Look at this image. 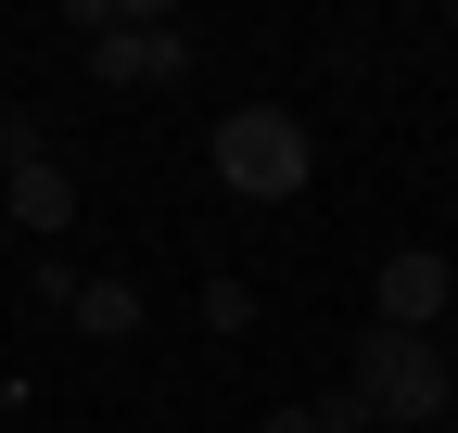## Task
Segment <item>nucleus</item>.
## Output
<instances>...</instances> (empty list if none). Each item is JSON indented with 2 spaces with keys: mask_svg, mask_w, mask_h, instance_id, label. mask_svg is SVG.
Here are the masks:
<instances>
[{
  "mask_svg": "<svg viewBox=\"0 0 458 433\" xmlns=\"http://www.w3.org/2000/svg\"><path fill=\"white\" fill-rule=\"evenodd\" d=\"M0 204H13V230H26V242L51 255V242L77 230V166H64V153H26V166L0 179Z\"/></svg>",
  "mask_w": 458,
  "mask_h": 433,
  "instance_id": "nucleus-4",
  "label": "nucleus"
},
{
  "mask_svg": "<svg viewBox=\"0 0 458 433\" xmlns=\"http://www.w3.org/2000/svg\"><path fill=\"white\" fill-rule=\"evenodd\" d=\"M26 153H38V128H26V115H0V179L26 166Z\"/></svg>",
  "mask_w": 458,
  "mask_h": 433,
  "instance_id": "nucleus-7",
  "label": "nucleus"
},
{
  "mask_svg": "<svg viewBox=\"0 0 458 433\" xmlns=\"http://www.w3.org/2000/svg\"><path fill=\"white\" fill-rule=\"evenodd\" d=\"M204 153H216V179L242 191V204H293L306 166H318V140H306L293 102H229V115L204 128Z\"/></svg>",
  "mask_w": 458,
  "mask_h": 433,
  "instance_id": "nucleus-2",
  "label": "nucleus"
},
{
  "mask_svg": "<svg viewBox=\"0 0 458 433\" xmlns=\"http://www.w3.org/2000/svg\"><path fill=\"white\" fill-rule=\"evenodd\" d=\"M89 26V77L102 89H179L191 77V26L179 13H102V0H77Z\"/></svg>",
  "mask_w": 458,
  "mask_h": 433,
  "instance_id": "nucleus-3",
  "label": "nucleus"
},
{
  "mask_svg": "<svg viewBox=\"0 0 458 433\" xmlns=\"http://www.w3.org/2000/svg\"><path fill=\"white\" fill-rule=\"evenodd\" d=\"M445 306H458V255H445Z\"/></svg>",
  "mask_w": 458,
  "mask_h": 433,
  "instance_id": "nucleus-9",
  "label": "nucleus"
},
{
  "mask_svg": "<svg viewBox=\"0 0 458 433\" xmlns=\"http://www.w3.org/2000/svg\"><path fill=\"white\" fill-rule=\"evenodd\" d=\"M77 332L128 344V332H140V293H128V281H77Z\"/></svg>",
  "mask_w": 458,
  "mask_h": 433,
  "instance_id": "nucleus-6",
  "label": "nucleus"
},
{
  "mask_svg": "<svg viewBox=\"0 0 458 433\" xmlns=\"http://www.w3.org/2000/svg\"><path fill=\"white\" fill-rule=\"evenodd\" d=\"M255 433H331V420H318V408H267Z\"/></svg>",
  "mask_w": 458,
  "mask_h": 433,
  "instance_id": "nucleus-8",
  "label": "nucleus"
},
{
  "mask_svg": "<svg viewBox=\"0 0 458 433\" xmlns=\"http://www.w3.org/2000/svg\"><path fill=\"white\" fill-rule=\"evenodd\" d=\"M0 230H13V204H0Z\"/></svg>",
  "mask_w": 458,
  "mask_h": 433,
  "instance_id": "nucleus-10",
  "label": "nucleus"
},
{
  "mask_svg": "<svg viewBox=\"0 0 458 433\" xmlns=\"http://www.w3.org/2000/svg\"><path fill=\"white\" fill-rule=\"evenodd\" d=\"M344 395H357L369 420L445 433V408H458V369H445V344H433V332H382V318H369V332H357V383H344Z\"/></svg>",
  "mask_w": 458,
  "mask_h": 433,
  "instance_id": "nucleus-1",
  "label": "nucleus"
},
{
  "mask_svg": "<svg viewBox=\"0 0 458 433\" xmlns=\"http://www.w3.org/2000/svg\"><path fill=\"white\" fill-rule=\"evenodd\" d=\"M382 332H433V318H445V255L433 242H408V255H382Z\"/></svg>",
  "mask_w": 458,
  "mask_h": 433,
  "instance_id": "nucleus-5",
  "label": "nucleus"
},
{
  "mask_svg": "<svg viewBox=\"0 0 458 433\" xmlns=\"http://www.w3.org/2000/svg\"><path fill=\"white\" fill-rule=\"evenodd\" d=\"M445 433H458V408H445Z\"/></svg>",
  "mask_w": 458,
  "mask_h": 433,
  "instance_id": "nucleus-11",
  "label": "nucleus"
}]
</instances>
